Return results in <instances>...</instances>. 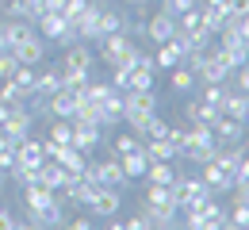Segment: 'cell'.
Wrapping results in <instances>:
<instances>
[{
	"label": "cell",
	"mask_w": 249,
	"mask_h": 230,
	"mask_svg": "<svg viewBox=\"0 0 249 230\" xmlns=\"http://www.w3.org/2000/svg\"><path fill=\"white\" fill-rule=\"evenodd\" d=\"M134 54H138V46H134V38L126 31H115V35H104L100 42H96V62H104V66H123L130 69L134 66Z\"/></svg>",
	"instance_id": "obj_1"
},
{
	"label": "cell",
	"mask_w": 249,
	"mask_h": 230,
	"mask_svg": "<svg viewBox=\"0 0 249 230\" xmlns=\"http://www.w3.org/2000/svg\"><path fill=\"white\" fill-rule=\"evenodd\" d=\"M218 154V142H215V131L211 127H203V123H192L184 131V146H180V158H188V161L203 165L211 161Z\"/></svg>",
	"instance_id": "obj_2"
},
{
	"label": "cell",
	"mask_w": 249,
	"mask_h": 230,
	"mask_svg": "<svg viewBox=\"0 0 249 230\" xmlns=\"http://www.w3.org/2000/svg\"><path fill=\"white\" fill-rule=\"evenodd\" d=\"M85 207H89L92 219H111V215L123 211V196H119V188H111V184H96L92 196L85 199Z\"/></svg>",
	"instance_id": "obj_3"
},
{
	"label": "cell",
	"mask_w": 249,
	"mask_h": 230,
	"mask_svg": "<svg viewBox=\"0 0 249 230\" xmlns=\"http://www.w3.org/2000/svg\"><path fill=\"white\" fill-rule=\"evenodd\" d=\"M35 127V115H31V104H12V111H8V119L0 123V131L8 134V142L16 146L19 138H27Z\"/></svg>",
	"instance_id": "obj_4"
},
{
	"label": "cell",
	"mask_w": 249,
	"mask_h": 230,
	"mask_svg": "<svg viewBox=\"0 0 249 230\" xmlns=\"http://www.w3.org/2000/svg\"><path fill=\"white\" fill-rule=\"evenodd\" d=\"M173 35H177V16H173V12L161 8V12H154V16H146V38H150L154 46L157 42H169Z\"/></svg>",
	"instance_id": "obj_5"
},
{
	"label": "cell",
	"mask_w": 249,
	"mask_h": 230,
	"mask_svg": "<svg viewBox=\"0 0 249 230\" xmlns=\"http://www.w3.org/2000/svg\"><path fill=\"white\" fill-rule=\"evenodd\" d=\"M62 66H65V69H81V73H96V54H92V46H89V42H73V46H65Z\"/></svg>",
	"instance_id": "obj_6"
},
{
	"label": "cell",
	"mask_w": 249,
	"mask_h": 230,
	"mask_svg": "<svg viewBox=\"0 0 249 230\" xmlns=\"http://www.w3.org/2000/svg\"><path fill=\"white\" fill-rule=\"evenodd\" d=\"M211 131H215L218 146H238V142H246V123L234 119V115H218V123L211 127Z\"/></svg>",
	"instance_id": "obj_7"
},
{
	"label": "cell",
	"mask_w": 249,
	"mask_h": 230,
	"mask_svg": "<svg viewBox=\"0 0 249 230\" xmlns=\"http://www.w3.org/2000/svg\"><path fill=\"white\" fill-rule=\"evenodd\" d=\"M203 184L211 188V196H226L230 188H234V173H226L222 165H215V161H203Z\"/></svg>",
	"instance_id": "obj_8"
},
{
	"label": "cell",
	"mask_w": 249,
	"mask_h": 230,
	"mask_svg": "<svg viewBox=\"0 0 249 230\" xmlns=\"http://www.w3.org/2000/svg\"><path fill=\"white\" fill-rule=\"evenodd\" d=\"M23 203H27V211H38V207H54V203H62V196L54 192V188H46V184H23Z\"/></svg>",
	"instance_id": "obj_9"
},
{
	"label": "cell",
	"mask_w": 249,
	"mask_h": 230,
	"mask_svg": "<svg viewBox=\"0 0 249 230\" xmlns=\"http://www.w3.org/2000/svg\"><path fill=\"white\" fill-rule=\"evenodd\" d=\"M65 27H69V19H65L62 12H50V8H46V12L35 16V31L42 35V38H54V42H58L65 35Z\"/></svg>",
	"instance_id": "obj_10"
},
{
	"label": "cell",
	"mask_w": 249,
	"mask_h": 230,
	"mask_svg": "<svg viewBox=\"0 0 249 230\" xmlns=\"http://www.w3.org/2000/svg\"><path fill=\"white\" fill-rule=\"evenodd\" d=\"M16 161L31 165V169H38V165L46 161V150H42V138H35V134H27V138H19L16 142Z\"/></svg>",
	"instance_id": "obj_11"
},
{
	"label": "cell",
	"mask_w": 249,
	"mask_h": 230,
	"mask_svg": "<svg viewBox=\"0 0 249 230\" xmlns=\"http://www.w3.org/2000/svg\"><path fill=\"white\" fill-rule=\"evenodd\" d=\"M69 177H73V173H69L62 161H50V158H46V161L38 165V177H35V180L46 184V188H54V192H62V184L69 180Z\"/></svg>",
	"instance_id": "obj_12"
},
{
	"label": "cell",
	"mask_w": 249,
	"mask_h": 230,
	"mask_svg": "<svg viewBox=\"0 0 249 230\" xmlns=\"http://www.w3.org/2000/svg\"><path fill=\"white\" fill-rule=\"evenodd\" d=\"M27 227L50 230V227H65V207L54 203V207H38V211H27Z\"/></svg>",
	"instance_id": "obj_13"
},
{
	"label": "cell",
	"mask_w": 249,
	"mask_h": 230,
	"mask_svg": "<svg viewBox=\"0 0 249 230\" xmlns=\"http://www.w3.org/2000/svg\"><path fill=\"white\" fill-rule=\"evenodd\" d=\"M12 54H16L19 66H42V58H46V42H42V35H35V38H27L23 46H16Z\"/></svg>",
	"instance_id": "obj_14"
},
{
	"label": "cell",
	"mask_w": 249,
	"mask_h": 230,
	"mask_svg": "<svg viewBox=\"0 0 249 230\" xmlns=\"http://www.w3.org/2000/svg\"><path fill=\"white\" fill-rule=\"evenodd\" d=\"M218 107H211V104H203V100H188L184 104V119L188 123H203V127H215L218 123Z\"/></svg>",
	"instance_id": "obj_15"
},
{
	"label": "cell",
	"mask_w": 249,
	"mask_h": 230,
	"mask_svg": "<svg viewBox=\"0 0 249 230\" xmlns=\"http://www.w3.org/2000/svg\"><path fill=\"white\" fill-rule=\"evenodd\" d=\"M142 215L150 219V230H169V227H180V211L177 207H154V203H146L142 207Z\"/></svg>",
	"instance_id": "obj_16"
},
{
	"label": "cell",
	"mask_w": 249,
	"mask_h": 230,
	"mask_svg": "<svg viewBox=\"0 0 249 230\" xmlns=\"http://www.w3.org/2000/svg\"><path fill=\"white\" fill-rule=\"evenodd\" d=\"M96 177H100V184H111V188H126V184H130V177L123 173L119 158H111V161H96Z\"/></svg>",
	"instance_id": "obj_17"
},
{
	"label": "cell",
	"mask_w": 249,
	"mask_h": 230,
	"mask_svg": "<svg viewBox=\"0 0 249 230\" xmlns=\"http://www.w3.org/2000/svg\"><path fill=\"white\" fill-rule=\"evenodd\" d=\"M73 146H77L81 154H92L96 146H100V127H92V123H81V119H73Z\"/></svg>",
	"instance_id": "obj_18"
},
{
	"label": "cell",
	"mask_w": 249,
	"mask_h": 230,
	"mask_svg": "<svg viewBox=\"0 0 249 230\" xmlns=\"http://www.w3.org/2000/svg\"><path fill=\"white\" fill-rule=\"evenodd\" d=\"M157 69H173L184 62V46H180V38H169V42H157V54H154Z\"/></svg>",
	"instance_id": "obj_19"
},
{
	"label": "cell",
	"mask_w": 249,
	"mask_h": 230,
	"mask_svg": "<svg viewBox=\"0 0 249 230\" xmlns=\"http://www.w3.org/2000/svg\"><path fill=\"white\" fill-rule=\"evenodd\" d=\"M142 150H146V158L150 161H177L180 154H177V146L169 142V138H146L142 142Z\"/></svg>",
	"instance_id": "obj_20"
},
{
	"label": "cell",
	"mask_w": 249,
	"mask_h": 230,
	"mask_svg": "<svg viewBox=\"0 0 249 230\" xmlns=\"http://www.w3.org/2000/svg\"><path fill=\"white\" fill-rule=\"evenodd\" d=\"M222 115H234V119H242V123H249V92H226V100H222Z\"/></svg>",
	"instance_id": "obj_21"
},
{
	"label": "cell",
	"mask_w": 249,
	"mask_h": 230,
	"mask_svg": "<svg viewBox=\"0 0 249 230\" xmlns=\"http://www.w3.org/2000/svg\"><path fill=\"white\" fill-rule=\"evenodd\" d=\"M123 23H126V16H123V12L100 8V19H96V42H100L104 35H115V31H123Z\"/></svg>",
	"instance_id": "obj_22"
},
{
	"label": "cell",
	"mask_w": 249,
	"mask_h": 230,
	"mask_svg": "<svg viewBox=\"0 0 249 230\" xmlns=\"http://www.w3.org/2000/svg\"><path fill=\"white\" fill-rule=\"evenodd\" d=\"M169 85H173V92H180V96H184V92H192V88H196L199 81H196V73H192V69L180 62V66H173V69H169Z\"/></svg>",
	"instance_id": "obj_23"
},
{
	"label": "cell",
	"mask_w": 249,
	"mask_h": 230,
	"mask_svg": "<svg viewBox=\"0 0 249 230\" xmlns=\"http://www.w3.org/2000/svg\"><path fill=\"white\" fill-rule=\"evenodd\" d=\"M35 88H38V96H54V92H62V73H58V66L42 69V73L35 77Z\"/></svg>",
	"instance_id": "obj_24"
},
{
	"label": "cell",
	"mask_w": 249,
	"mask_h": 230,
	"mask_svg": "<svg viewBox=\"0 0 249 230\" xmlns=\"http://www.w3.org/2000/svg\"><path fill=\"white\" fill-rule=\"evenodd\" d=\"M119 165H123V173L134 180V177H146V169H150V158H146V150H134V154H123L119 158Z\"/></svg>",
	"instance_id": "obj_25"
},
{
	"label": "cell",
	"mask_w": 249,
	"mask_h": 230,
	"mask_svg": "<svg viewBox=\"0 0 249 230\" xmlns=\"http://www.w3.org/2000/svg\"><path fill=\"white\" fill-rule=\"evenodd\" d=\"M146 203H154V207H177V196H173L169 184H150V180H146ZM177 211H180V207H177Z\"/></svg>",
	"instance_id": "obj_26"
},
{
	"label": "cell",
	"mask_w": 249,
	"mask_h": 230,
	"mask_svg": "<svg viewBox=\"0 0 249 230\" xmlns=\"http://www.w3.org/2000/svg\"><path fill=\"white\" fill-rule=\"evenodd\" d=\"M58 73H62V88H69V92H85V88H89V81H92V73H81V69L58 66Z\"/></svg>",
	"instance_id": "obj_27"
},
{
	"label": "cell",
	"mask_w": 249,
	"mask_h": 230,
	"mask_svg": "<svg viewBox=\"0 0 249 230\" xmlns=\"http://www.w3.org/2000/svg\"><path fill=\"white\" fill-rule=\"evenodd\" d=\"M146 180H150V184H173V180H177V169H173V161H150V169H146Z\"/></svg>",
	"instance_id": "obj_28"
},
{
	"label": "cell",
	"mask_w": 249,
	"mask_h": 230,
	"mask_svg": "<svg viewBox=\"0 0 249 230\" xmlns=\"http://www.w3.org/2000/svg\"><path fill=\"white\" fill-rule=\"evenodd\" d=\"M46 138L50 142H62V146H73V119H50Z\"/></svg>",
	"instance_id": "obj_29"
},
{
	"label": "cell",
	"mask_w": 249,
	"mask_h": 230,
	"mask_svg": "<svg viewBox=\"0 0 249 230\" xmlns=\"http://www.w3.org/2000/svg\"><path fill=\"white\" fill-rule=\"evenodd\" d=\"M226 227L249 230V203H230V207H226Z\"/></svg>",
	"instance_id": "obj_30"
},
{
	"label": "cell",
	"mask_w": 249,
	"mask_h": 230,
	"mask_svg": "<svg viewBox=\"0 0 249 230\" xmlns=\"http://www.w3.org/2000/svg\"><path fill=\"white\" fill-rule=\"evenodd\" d=\"M199 100L222 111V100H226V81H215V85H203V96H199Z\"/></svg>",
	"instance_id": "obj_31"
},
{
	"label": "cell",
	"mask_w": 249,
	"mask_h": 230,
	"mask_svg": "<svg viewBox=\"0 0 249 230\" xmlns=\"http://www.w3.org/2000/svg\"><path fill=\"white\" fill-rule=\"evenodd\" d=\"M0 100H4V104H27L23 88H19L12 77H4V81H0Z\"/></svg>",
	"instance_id": "obj_32"
},
{
	"label": "cell",
	"mask_w": 249,
	"mask_h": 230,
	"mask_svg": "<svg viewBox=\"0 0 249 230\" xmlns=\"http://www.w3.org/2000/svg\"><path fill=\"white\" fill-rule=\"evenodd\" d=\"M111 150H115V158H123V154H134V150H142V138H138V134H119V138L111 142Z\"/></svg>",
	"instance_id": "obj_33"
},
{
	"label": "cell",
	"mask_w": 249,
	"mask_h": 230,
	"mask_svg": "<svg viewBox=\"0 0 249 230\" xmlns=\"http://www.w3.org/2000/svg\"><path fill=\"white\" fill-rule=\"evenodd\" d=\"M154 77H157V73H150V69L130 66V81H126V88H154Z\"/></svg>",
	"instance_id": "obj_34"
},
{
	"label": "cell",
	"mask_w": 249,
	"mask_h": 230,
	"mask_svg": "<svg viewBox=\"0 0 249 230\" xmlns=\"http://www.w3.org/2000/svg\"><path fill=\"white\" fill-rule=\"evenodd\" d=\"M85 8H89V0H65V4H62V16L73 23V19H81V12H85Z\"/></svg>",
	"instance_id": "obj_35"
},
{
	"label": "cell",
	"mask_w": 249,
	"mask_h": 230,
	"mask_svg": "<svg viewBox=\"0 0 249 230\" xmlns=\"http://www.w3.org/2000/svg\"><path fill=\"white\" fill-rule=\"evenodd\" d=\"M196 4H199V0H161V8L173 12V16H184L188 8H196Z\"/></svg>",
	"instance_id": "obj_36"
},
{
	"label": "cell",
	"mask_w": 249,
	"mask_h": 230,
	"mask_svg": "<svg viewBox=\"0 0 249 230\" xmlns=\"http://www.w3.org/2000/svg\"><path fill=\"white\" fill-rule=\"evenodd\" d=\"M16 66H19V62H16V54H12V50H0V81H4V77H12Z\"/></svg>",
	"instance_id": "obj_37"
},
{
	"label": "cell",
	"mask_w": 249,
	"mask_h": 230,
	"mask_svg": "<svg viewBox=\"0 0 249 230\" xmlns=\"http://www.w3.org/2000/svg\"><path fill=\"white\" fill-rule=\"evenodd\" d=\"M134 66H138V69H150V73H157L154 54H146V50H138V54H134Z\"/></svg>",
	"instance_id": "obj_38"
},
{
	"label": "cell",
	"mask_w": 249,
	"mask_h": 230,
	"mask_svg": "<svg viewBox=\"0 0 249 230\" xmlns=\"http://www.w3.org/2000/svg\"><path fill=\"white\" fill-rule=\"evenodd\" d=\"M226 12H230V16H246V12H249V0H226Z\"/></svg>",
	"instance_id": "obj_39"
},
{
	"label": "cell",
	"mask_w": 249,
	"mask_h": 230,
	"mask_svg": "<svg viewBox=\"0 0 249 230\" xmlns=\"http://www.w3.org/2000/svg\"><path fill=\"white\" fill-rule=\"evenodd\" d=\"M123 227L126 230H150V219H146V215H134V219H126Z\"/></svg>",
	"instance_id": "obj_40"
},
{
	"label": "cell",
	"mask_w": 249,
	"mask_h": 230,
	"mask_svg": "<svg viewBox=\"0 0 249 230\" xmlns=\"http://www.w3.org/2000/svg\"><path fill=\"white\" fill-rule=\"evenodd\" d=\"M234 73H238V88H242V92H249V66L234 69Z\"/></svg>",
	"instance_id": "obj_41"
},
{
	"label": "cell",
	"mask_w": 249,
	"mask_h": 230,
	"mask_svg": "<svg viewBox=\"0 0 249 230\" xmlns=\"http://www.w3.org/2000/svg\"><path fill=\"white\" fill-rule=\"evenodd\" d=\"M69 227H73V230H92V219H89V215H81V219H73Z\"/></svg>",
	"instance_id": "obj_42"
},
{
	"label": "cell",
	"mask_w": 249,
	"mask_h": 230,
	"mask_svg": "<svg viewBox=\"0 0 249 230\" xmlns=\"http://www.w3.org/2000/svg\"><path fill=\"white\" fill-rule=\"evenodd\" d=\"M199 4H203V8H222L226 0H199Z\"/></svg>",
	"instance_id": "obj_43"
},
{
	"label": "cell",
	"mask_w": 249,
	"mask_h": 230,
	"mask_svg": "<svg viewBox=\"0 0 249 230\" xmlns=\"http://www.w3.org/2000/svg\"><path fill=\"white\" fill-rule=\"evenodd\" d=\"M126 4H134V8H142V4H154V0H126Z\"/></svg>",
	"instance_id": "obj_44"
},
{
	"label": "cell",
	"mask_w": 249,
	"mask_h": 230,
	"mask_svg": "<svg viewBox=\"0 0 249 230\" xmlns=\"http://www.w3.org/2000/svg\"><path fill=\"white\" fill-rule=\"evenodd\" d=\"M0 4H8V0H0Z\"/></svg>",
	"instance_id": "obj_45"
}]
</instances>
